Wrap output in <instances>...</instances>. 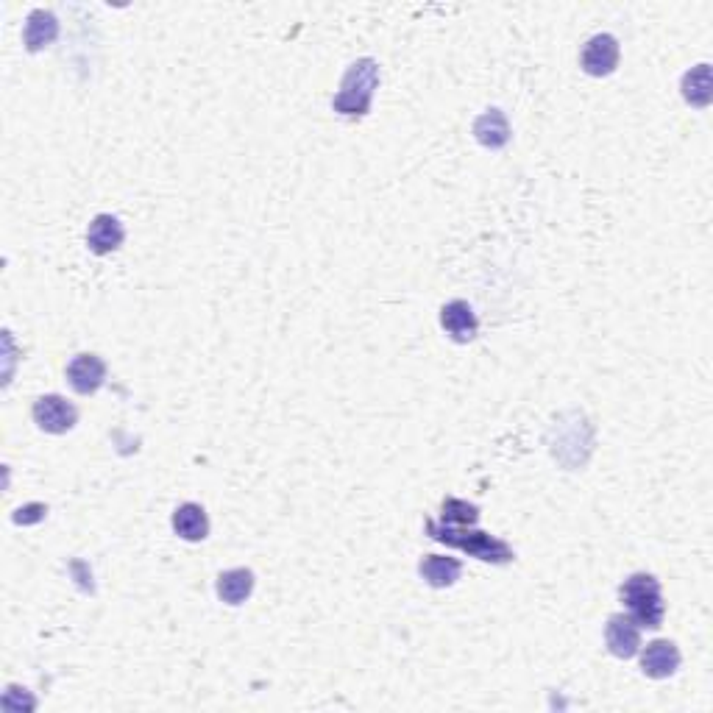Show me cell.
Here are the masks:
<instances>
[{
  "label": "cell",
  "instance_id": "6da1fadb",
  "mask_svg": "<svg viewBox=\"0 0 713 713\" xmlns=\"http://www.w3.org/2000/svg\"><path fill=\"white\" fill-rule=\"evenodd\" d=\"M427 532L435 538V541L457 546V549L468 552L471 558H480L485 560V563H510V560L516 558L513 549H510L505 541L493 538V535H488V532L466 530V527H452V524H438V521H427Z\"/></svg>",
  "mask_w": 713,
  "mask_h": 713
},
{
  "label": "cell",
  "instance_id": "7a4b0ae2",
  "mask_svg": "<svg viewBox=\"0 0 713 713\" xmlns=\"http://www.w3.org/2000/svg\"><path fill=\"white\" fill-rule=\"evenodd\" d=\"M376 87H379V65L374 59H360L343 76L338 95L332 98V109L349 117L368 115Z\"/></svg>",
  "mask_w": 713,
  "mask_h": 713
},
{
  "label": "cell",
  "instance_id": "3957f363",
  "mask_svg": "<svg viewBox=\"0 0 713 713\" xmlns=\"http://www.w3.org/2000/svg\"><path fill=\"white\" fill-rule=\"evenodd\" d=\"M622 602L627 608V616L638 624V627H649V630H658L666 616V605H663L661 583L652 577L638 571L633 574L627 583L622 585Z\"/></svg>",
  "mask_w": 713,
  "mask_h": 713
},
{
  "label": "cell",
  "instance_id": "277c9868",
  "mask_svg": "<svg viewBox=\"0 0 713 713\" xmlns=\"http://www.w3.org/2000/svg\"><path fill=\"white\" fill-rule=\"evenodd\" d=\"M34 421L42 432H51V435H65L70 429L76 427L78 413L76 407L70 402H65L62 396H42L34 404Z\"/></svg>",
  "mask_w": 713,
  "mask_h": 713
},
{
  "label": "cell",
  "instance_id": "5b68a950",
  "mask_svg": "<svg viewBox=\"0 0 713 713\" xmlns=\"http://www.w3.org/2000/svg\"><path fill=\"white\" fill-rule=\"evenodd\" d=\"M580 65L588 76L605 78L610 76L616 67H619V42L610 34H597L585 42L583 56H580Z\"/></svg>",
  "mask_w": 713,
  "mask_h": 713
},
{
  "label": "cell",
  "instance_id": "8992f818",
  "mask_svg": "<svg viewBox=\"0 0 713 713\" xmlns=\"http://www.w3.org/2000/svg\"><path fill=\"white\" fill-rule=\"evenodd\" d=\"M67 382L81 396H92L106 382V365L95 354H78L67 365Z\"/></svg>",
  "mask_w": 713,
  "mask_h": 713
},
{
  "label": "cell",
  "instance_id": "52a82bcc",
  "mask_svg": "<svg viewBox=\"0 0 713 713\" xmlns=\"http://www.w3.org/2000/svg\"><path fill=\"white\" fill-rule=\"evenodd\" d=\"M605 644H608L610 655L627 661L641 647V630H638V624L630 616L616 613V616H610L608 627H605Z\"/></svg>",
  "mask_w": 713,
  "mask_h": 713
},
{
  "label": "cell",
  "instance_id": "ba28073f",
  "mask_svg": "<svg viewBox=\"0 0 713 713\" xmlns=\"http://www.w3.org/2000/svg\"><path fill=\"white\" fill-rule=\"evenodd\" d=\"M441 326L454 343H471V340L477 338L480 321H477V315H474V310L468 307L466 301L454 299L441 310Z\"/></svg>",
  "mask_w": 713,
  "mask_h": 713
},
{
  "label": "cell",
  "instance_id": "9c48e42d",
  "mask_svg": "<svg viewBox=\"0 0 713 713\" xmlns=\"http://www.w3.org/2000/svg\"><path fill=\"white\" fill-rule=\"evenodd\" d=\"M641 669L652 680H666L680 669V649L672 641H652L641 652Z\"/></svg>",
  "mask_w": 713,
  "mask_h": 713
},
{
  "label": "cell",
  "instance_id": "30bf717a",
  "mask_svg": "<svg viewBox=\"0 0 713 713\" xmlns=\"http://www.w3.org/2000/svg\"><path fill=\"white\" fill-rule=\"evenodd\" d=\"M123 240H126V229H123V223L117 221L115 215L92 218L90 229H87V246H90L92 254L106 257V254H112V251L123 246Z\"/></svg>",
  "mask_w": 713,
  "mask_h": 713
},
{
  "label": "cell",
  "instance_id": "8fae6325",
  "mask_svg": "<svg viewBox=\"0 0 713 713\" xmlns=\"http://www.w3.org/2000/svg\"><path fill=\"white\" fill-rule=\"evenodd\" d=\"M173 532L179 538H184V541H204L209 535L207 510L201 505H195V502L176 507V513H173Z\"/></svg>",
  "mask_w": 713,
  "mask_h": 713
},
{
  "label": "cell",
  "instance_id": "7c38bea8",
  "mask_svg": "<svg viewBox=\"0 0 713 713\" xmlns=\"http://www.w3.org/2000/svg\"><path fill=\"white\" fill-rule=\"evenodd\" d=\"M474 137L480 140V145L485 148H505L510 140V123L502 109H488L485 115H480L474 120Z\"/></svg>",
  "mask_w": 713,
  "mask_h": 713
},
{
  "label": "cell",
  "instance_id": "4fadbf2b",
  "mask_svg": "<svg viewBox=\"0 0 713 713\" xmlns=\"http://www.w3.org/2000/svg\"><path fill=\"white\" fill-rule=\"evenodd\" d=\"M218 597L226 605H243L251 591H254V571L248 569H229L223 571L218 577V585H215Z\"/></svg>",
  "mask_w": 713,
  "mask_h": 713
},
{
  "label": "cell",
  "instance_id": "5bb4252c",
  "mask_svg": "<svg viewBox=\"0 0 713 713\" xmlns=\"http://www.w3.org/2000/svg\"><path fill=\"white\" fill-rule=\"evenodd\" d=\"M56 34H59V23H56V17H53L51 12L37 9V12L28 14L26 31H23V39H26L28 51L37 53L42 51V48H48L53 39H56Z\"/></svg>",
  "mask_w": 713,
  "mask_h": 713
},
{
  "label": "cell",
  "instance_id": "9a60e30c",
  "mask_svg": "<svg viewBox=\"0 0 713 713\" xmlns=\"http://www.w3.org/2000/svg\"><path fill=\"white\" fill-rule=\"evenodd\" d=\"M418 571H421V577H424V580H427V585H432V588H449V585H454L457 580H460L463 566H460V560H454V558H443V555H427V558L421 560Z\"/></svg>",
  "mask_w": 713,
  "mask_h": 713
},
{
  "label": "cell",
  "instance_id": "2e32d148",
  "mask_svg": "<svg viewBox=\"0 0 713 713\" xmlns=\"http://www.w3.org/2000/svg\"><path fill=\"white\" fill-rule=\"evenodd\" d=\"M683 98L691 106H708L713 98V84H711V67L697 65L694 70H688L683 76Z\"/></svg>",
  "mask_w": 713,
  "mask_h": 713
},
{
  "label": "cell",
  "instance_id": "e0dca14e",
  "mask_svg": "<svg viewBox=\"0 0 713 713\" xmlns=\"http://www.w3.org/2000/svg\"><path fill=\"white\" fill-rule=\"evenodd\" d=\"M443 521L452 527H474L480 521V507L468 505L463 499H446L443 502Z\"/></svg>",
  "mask_w": 713,
  "mask_h": 713
}]
</instances>
